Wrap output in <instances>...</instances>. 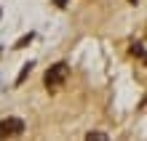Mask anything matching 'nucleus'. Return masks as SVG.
Instances as JSON below:
<instances>
[{
  "label": "nucleus",
  "mask_w": 147,
  "mask_h": 141,
  "mask_svg": "<svg viewBox=\"0 0 147 141\" xmlns=\"http://www.w3.org/2000/svg\"><path fill=\"white\" fill-rule=\"evenodd\" d=\"M67 77H70V67H67V61H56V64H51L46 69V75H43V85H46L48 93H56L59 88L67 83Z\"/></svg>",
  "instance_id": "1"
},
{
  "label": "nucleus",
  "mask_w": 147,
  "mask_h": 141,
  "mask_svg": "<svg viewBox=\"0 0 147 141\" xmlns=\"http://www.w3.org/2000/svg\"><path fill=\"white\" fill-rule=\"evenodd\" d=\"M24 120L22 117H5V120H0V138H16V136H22L24 133Z\"/></svg>",
  "instance_id": "2"
},
{
  "label": "nucleus",
  "mask_w": 147,
  "mask_h": 141,
  "mask_svg": "<svg viewBox=\"0 0 147 141\" xmlns=\"http://www.w3.org/2000/svg\"><path fill=\"white\" fill-rule=\"evenodd\" d=\"M32 69H35V61H27V64L22 67V72L16 75V83H13V88H19V85H24V80H27V77H30V72H32Z\"/></svg>",
  "instance_id": "3"
},
{
  "label": "nucleus",
  "mask_w": 147,
  "mask_h": 141,
  "mask_svg": "<svg viewBox=\"0 0 147 141\" xmlns=\"http://www.w3.org/2000/svg\"><path fill=\"white\" fill-rule=\"evenodd\" d=\"M32 40H35V32H30V35H22V37H19V40L13 43V48H27V45H30Z\"/></svg>",
  "instance_id": "4"
},
{
  "label": "nucleus",
  "mask_w": 147,
  "mask_h": 141,
  "mask_svg": "<svg viewBox=\"0 0 147 141\" xmlns=\"http://www.w3.org/2000/svg\"><path fill=\"white\" fill-rule=\"evenodd\" d=\"M131 53L139 56V59H144V40H136L134 43V45H131Z\"/></svg>",
  "instance_id": "5"
},
{
  "label": "nucleus",
  "mask_w": 147,
  "mask_h": 141,
  "mask_svg": "<svg viewBox=\"0 0 147 141\" xmlns=\"http://www.w3.org/2000/svg\"><path fill=\"white\" fill-rule=\"evenodd\" d=\"M86 138H88V141H94V138H96V141H105L107 133H102V130H91V133H86Z\"/></svg>",
  "instance_id": "6"
},
{
  "label": "nucleus",
  "mask_w": 147,
  "mask_h": 141,
  "mask_svg": "<svg viewBox=\"0 0 147 141\" xmlns=\"http://www.w3.org/2000/svg\"><path fill=\"white\" fill-rule=\"evenodd\" d=\"M54 5H56V8H64V5H67V0H54Z\"/></svg>",
  "instance_id": "7"
},
{
  "label": "nucleus",
  "mask_w": 147,
  "mask_h": 141,
  "mask_svg": "<svg viewBox=\"0 0 147 141\" xmlns=\"http://www.w3.org/2000/svg\"><path fill=\"white\" fill-rule=\"evenodd\" d=\"M128 3H134V5H136V0H128Z\"/></svg>",
  "instance_id": "8"
}]
</instances>
